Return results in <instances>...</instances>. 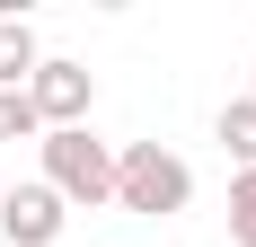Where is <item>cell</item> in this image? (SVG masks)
I'll return each instance as SVG.
<instances>
[{
    "instance_id": "1",
    "label": "cell",
    "mask_w": 256,
    "mask_h": 247,
    "mask_svg": "<svg viewBox=\"0 0 256 247\" xmlns=\"http://www.w3.org/2000/svg\"><path fill=\"white\" fill-rule=\"evenodd\" d=\"M115 203L142 212V221H168L194 203V168H186L168 142H124L115 150Z\"/></svg>"
},
{
    "instance_id": "2",
    "label": "cell",
    "mask_w": 256,
    "mask_h": 247,
    "mask_svg": "<svg viewBox=\"0 0 256 247\" xmlns=\"http://www.w3.org/2000/svg\"><path fill=\"white\" fill-rule=\"evenodd\" d=\"M36 150H44V186L71 203V212H98V203H115V150H106L88 124H71V132H44Z\"/></svg>"
},
{
    "instance_id": "3",
    "label": "cell",
    "mask_w": 256,
    "mask_h": 247,
    "mask_svg": "<svg viewBox=\"0 0 256 247\" xmlns=\"http://www.w3.org/2000/svg\"><path fill=\"white\" fill-rule=\"evenodd\" d=\"M26 106H36V124H44V132H71V124H88V106H98V80H88V62H62V53H44V62H36V80H26Z\"/></svg>"
},
{
    "instance_id": "4",
    "label": "cell",
    "mask_w": 256,
    "mask_h": 247,
    "mask_svg": "<svg viewBox=\"0 0 256 247\" xmlns=\"http://www.w3.org/2000/svg\"><path fill=\"white\" fill-rule=\"evenodd\" d=\"M62 230H71V203L53 194L44 176H36V186H9V194H0V238H9V247H53Z\"/></svg>"
},
{
    "instance_id": "5",
    "label": "cell",
    "mask_w": 256,
    "mask_h": 247,
    "mask_svg": "<svg viewBox=\"0 0 256 247\" xmlns=\"http://www.w3.org/2000/svg\"><path fill=\"white\" fill-rule=\"evenodd\" d=\"M36 62H44L36 26H26V18H0V88H26V80H36Z\"/></svg>"
},
{
    "instance_id": "6",
    "label": "cell",
    "mask_w": 256,
    "mask_h": 247,
    "mask_svg": "<svg viewBox=\"0 0 256 247\" xmlns=\"http://www.w3.org/2000/svg\"><path fill=\"white\" fill-rule=\"evenodd\" d=\"M212 132H221V150H230L238 168H256V98H230V106H221V124H212Z\"/></svg>"
},
{
    "instance_id": "7",
    "label": "cell",
    "mask_w": 256,
    "mask_h": 247,
    "mask_svg": "<svg viewBox=\"0 0 256 247\" xmlns=\"http://www.w3.org/2000/svg\"><path fill=\"white\" fill-rule=\"evenodd\" d=\"M230 247H256V168L230 176Z\"/></svg>"
},
{
    "instance_id": "8",
    "label": "cell",
    "mask_w": 256,
    "mask_h": 247,
    "mask_svg": "<svg viewBox=\"0 0 256 247\" xmlns=\"http://www.w3.org/2000/svg\"><path fill=\"white\" fill-rule=\"evenodd\" d=\"M44 124H36V106H26V88H0V142H36Z\"/></svg>"
},
{
    "instance_id": "9",
    "label": "cell",
    "mask_w": 256,
    "mask_h": 247,
    "mask_svg": "<svg viewBox=\"0 0 256 247\" xmlns=\"http://www.w3.org/2000/svg\"><path fill=\"white\" fill-rule=\"evenodd\" d=\"M0 194H9V186H0Z\"/></svg>"
},
{
    "instance_id": "10",
    "label": "cell",
    "mask_w": 256,
    "mask_h": 247,
    "mask_svg": "<svg viewBox=\"0 0 256 247\" xmlns=\"http://www.w3.org/2000/svg\"><path fill=\"white\" fill-rule=\"evenodd\" d=\"M248 98H256V88H248Z\"/></svg>"
}]
</instances>
